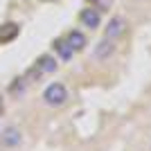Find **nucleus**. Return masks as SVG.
Returning a JSON list of instances; mask_svg holds the SVG:
<instances>
[{"label":"nucleus","instance_id":"obj_9","mask_svg":"<svg viewBox=\"0 0 151 151\" xmlns=\"http://www.w3.org/2000/svg\"><path fill=\"white\" fill-rule=\"evenodd\" d=\"M54 50L59 52V57H61L63 61H70L72 54H75V50L68 45V41H57V43H54Z\"/></svg>","mask_w":151,"mask_h":151},{"label":"nucleus","instance_id":"obj_1","mask_svg":"<svg viewBox=\"0 0 151 151\" xmlns=\"http://www.w3.org/2000/svg\"><path fill=\"white\" fill-rule=\"evenodd\" d=\"M43 101L52 108H59L68 101V90L63 83H50L47 88L43 90Z\"/></svg>","mask_w":151,"mask_h":151},{"label":"nucleus","instance_id":"obj_3","mask_svg":"<svg viewBox=\"0 0 151 151\" xmlns=\"http://www.w3.org/2000/svg\"><path fill=\"white\" fill-rule=\"evenodd\" d=\"M20 142H23V133H20L16 126H7V129H2V133H0V145H2V147L12 149V147H18Z\"/></svg>","mask_w":151,"mask_h":151},{"label":"nucleus","instance_id":"obj_5","mask_svg":"<svg viewBox=\"0 0 151 151\" xmlns=\"http://www.w3.org/2000/svg\"><path fill=\"white\" fill-rule=\"evenodd\" d=\"M79 20H81V25H83V27H90V29H95V27H99V23H101L99 9H93V7H88V9H83V12L79 14Z\"/></svg>","mask_w":151,"mask_h":151},{"label":"nucleus","instance_id":"obj_2","mask_svg":"<svg viewBox=\"0 0 151 151\" xmlns=\"http://www.w3.org/2000/svg\"><path fill=\"white\" fill-rule=\"evenodd\" d=\"M124 32H126V20L122 18V16H113V18L108 20L106 29H104V38L115 41V38H120Z\"/></svg>","mask_w":151,"mask_h":151},{"label":"nucleus","instance_id":"obj_10","mask_svg":"<svg viewBox=\"0 0 151 151\" xmlns=\"http://www.w3.org/2000/svg\"><path fill=\"white\" fill-rule=\"evenodd\" d=\"M88 2H93V5H95V2H99V0H88Z\"/></svg>","mask_w":151,"mask_h":151},{"label":"nucleus","instance_id":"obj_6","mask_svg":"<svg viewBox=\"0 0 151 151\" xmlns=\"http://www.w3.org/2000/svg\"><path fill=\"white\" fill-rule=\"evenodd\" d=\"M115 54V43L111 38H101L99 43L95 45V59H99V61H106L108 57H113Z\"/></svg>","mask_w":151,"mask_h":151},{"label":"nucleus","instance_id":"obj_4","mask_svg":"<svg viewBox=\"0 0 151 151\" xmlns=\"http://www.w3.org/2000/svg\"><path fill=\"white\" fill-rule=\"evenodd\" d=\"M57 65H59V61L54 57H50V54H43V57L36 61V65H34V75L36 77H41V75H50V72H54L57 70Z\"/></svg>","mask_w":151,"mask_h":151},{"label":"nucleus","instance_id":"obj_8","mask_svg":"<svg viewBox=\"0 0 151 151\" xmlns=\"http://www.w3.org/2000/svg\"><path fill=\"white\" fill-rule=\"evenodd\" d=\"M20 27L16 25V23H5V25L0 27V43H9V41H14V38L18 36Z\"/></svg>","mask_w":151,"mask_h":151},{"label":"nucleus","instance_id":"obj_7","mask_svg":"<svg viewBox=\"0 0 151 151\" xmlns=\"http://www.w3.org/2000/svg\"><path fill=\"white\" fill-rule=\"evenodd\" d=\"M65 41H68V45H70L75 52L83 50V47L88 45V41H86V34H83V32H79V29H72V32L68 34V38H65Z\"/></svg>","mask_w":151,"mask_h":151}]
</instances>
